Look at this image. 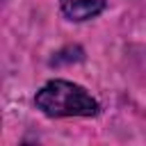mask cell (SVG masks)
<instances>
[{"instance_id": "obj_1", "label": "cell", "mask_w": 146, "mask_h": 146, "mask_svg": "<svg viewBox=\"0 0 146 146\" xmlns=\"http://www.w3.org/2000/svg\"><path fill=\"white\" fill-rule=\"evenodd\" d=\"M34 100L46 116H94L98 112V103L91 94L68 80H52L43 84Z\"/></svg>"}, {"instance_id": "obj_2", "label": "cell", "mask_w": 146, "mask_h": 146, "mask_svg": "<svg viewBox=\"0 0 146 146\" xmlns=\"http://www.w3.org/2000/svg\"><path fill=\"white\" fill-rule=\"evenodd\" d=\"M59 2L62 11L71 21H87L105 9V0H59Z\"/></svg>"}]
</instances>
